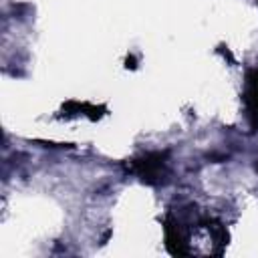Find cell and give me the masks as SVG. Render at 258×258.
Wrapping results in <instances>:
<instances>
[{
  "label": "cell",
  "mask_w": 258,
  "mask_h": 258,
  "mask_svg": "<svg viewBox=\"0 0 258 258\" xmlns=\"http://www.w3.org/2000/svg\"><path fill=\"white\" fill-rule=\"evenodd\" d=\"M254 167H256V171H258V161H256V165H254Z\"/></svg>",
  "instance_id": "6"
},
{
  "label": "cell",
  "mask_w": 258,
  "mask_h": 258,
  "mask_svg": "<svg viewBox=\"0 0 258 258\" xmlns=\"http://www.w3.org/2000/svg\"><path fill=\"white\" fill-rule=\"evenodd\" d=\"M244 103L250 129L258 131V67L248 69L244 77Z\"/></svg>",
  "instance_id": "3"
},
{
  "label": "cell",
  "mask_w": 258,
  "mask_h": 258,
  "mask_svg": "<svg viewBox=\"0 0 258 258\" xmlns=\"http://www.w3.org/2000/svg\"><path fill=\"white\" fill-rule=\"evenodd\" d=\"M163 234H165V248L171 256H187L189 248H187V238L181 230V224L167 214L163 220Z\"/></svg>",
  "instance_id": "2"
},
{
  "label": "cell",
  "mask_w": 258,
  "mask_h": 258,
  "mask_svg": "<svg viewBox=\"0 0 258 258\" xmlns=\"http://www.w3.org/2000/svg\"><path fill=\"white\" fill-rule=\"evenodd\" d=\"M165 159H167L165 151H149L131 159L129 171L135 173L143 183L153 185L165 177Z\"/></svg>",
  "instance_id": "1"
},
{
  "label": "cell",
  "mask_w": 258,
  "mask_h": 258,
  "mask_svg": "<svg viewBox=\"0 0 258 258\" xmlns=\"http://www.w3.org/2000/svg\"><path fill=\"white\" fill-rule=\"evenodd\" d=\"M105 107L103 105H91V103H79V101H69L62 105V113L64 115H87L89 119L97 121L105 115Z\"/></svg>",
  "instance_id": "4"
},
{
  "label": "cell",
  "mask_w": 258,
  "mask_h": 258,
  "mask_svg": "<svg viewBox=\"0 0 258 258\" xmlns=\"http://www.w3.org/2000/svg\"><path fill=\"white\" fill-rule=\"evenodd\" d=\"M256 4H258V0H256Z\"/></svg>",
  "instance_id": "7"
},
{
  "label": "cell",
  "mask_w": 258,
  "mask_h": 258,
  "mask_svg": "<svg viewBox=\"0 0 258 258\" xmlns=\"http://www.w3.org/2000/svg\"><path fill=\"white\" fill-rule=\"evenodd\" d=\"M125 67H127V69H137V60H135L133 54H129V56L125 58Z\"/></svg>",
  "instance_id": "5"
}]
</instances>
